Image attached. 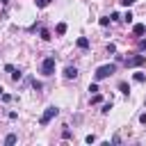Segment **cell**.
Listing matches in <instances>:
<instances>
[{
	"mask_svg": "<svg viewBox=\"0 0 146 146\" xmlns=\"http://www.w3.org/2000/svg\"><path fill=\"white\" fill-rule=\"evenodd\" d=\"M119 2H121V5H123V7H132V5H135V2H137V0H119Z\"/></svg>",
	"mask_w": 146,
	"mask_h": 146,
	"instance_id": "18",
	"label": "cell"
},
{
	"mask_svg": "<svg viewBox=\"0 0 146 146\" xmlns=\"http://www.w3.org/2000/svg\"><path fill=\"white\" fill-rule=\"evenodd\" d=\"M146 64V55H135V57H128L125 59V66L128 68H135V66H141Z\"/></svg>",
	"mask_w": 146,
	"mask_h": 146,
	"instance_id": "4",
	"label": "cell"
},
{
	"mask_svg": "<svg viewBox=\"0 0 146 146\" xmlns=\"http://www.w3.org/2000/svg\"><path fill=\"white\" fill-rule=\"evenodd\" d=\"M139 50H146V39H139Z\"/></svg>",
	"mask_w": 146,
	"mask_h": 146,
	"instance_id": "25",
	"label": "cell"
},
{
	"mask_svg": "<svg viewBox=\"0 0 146 146\" xmlns=\"http://www.w3.org/2000/svg\"><path fill=\"white\" fill-rule=\"evenodd\" d=\"M139 121H141V123L146 125V112H141V114H139Z\"/></svg>",
	"mask_w": 146,
	"mask_h": 146,
	"instance_id": "26",
	"label": "cell"
},
{
	"mask_svg": "<svg viewBox=\"0 0 146 146\" xmlns=\"http://www.w3.org/2000/svg\"><path fill=\"white\" fill-rule=\"evenodd\" d=\"M132 18H135V16H132L130 11H125V14H123V21H125V23H132Z\"/></svg>",
	"mask_w": 146,
	"mask_h": 146,
	"instance_id": "15",
	"label": "cell"
},
{
	"mask_svg": "<svg viewBox=\"0 0 146 146\" xmlns=\"http://www.w3.org/2000/svg\"><path fill=\"white\" fill-rule=\"evenodd\" d=\"M57 114H59V107H55V105H50V107H46V112L41 114V119H39V123H41V125H48V123H50V121H52V119H55Z\"/></svg>",
	"mask_w": 146,
	"mask_h": 146,
	"instance_id": "2",
	"label": "cell"
},
{
	"mask_svg": "<svg viewBox=\"0 0 146 146\" xmlns=\"http://www.w3.org/2000/svg\"><path fill=\"white\" fill-rule=\"evenodd\" d=\"M132 78H135V82H144V80H146V73H141V71H137V73H135Z\"/></svg>",
	"mask_w": 146,
	"mask_h": 146,
	"instance_id": "9",
	"label": "cell"
},
{
	"mask_svg": "<svg viewBox=\"0 0 146 146\" xmlns=\"http://www.w3.org/2000/svg\"><path fill=\"white\" fill-rule=\"evenodd\" d=\"M110 21H121V16H119L116 11H112V14H110Z\"/></svg>",
	"mask_w": 146,
	"mask_h": 146,
	"instance_id": "20",
	"label": "cell"
},
{
	"mask_svg": "<svg viewBox=\"0 0 146 146\" xmlns=\"http://www.w3.org/2000/svg\"><path fill=\"white\" fill-rule=\"evenodd\" d=\"M41 73L43 75H52L55 73V57H46L41 62Z\"/></svg>",
	"mask_w": 146,
	"mask_h": 146,
	"instance_id": "3",
	"label": "cell"
},
{
	"mask_svg": "<svg viewBox=\"0 0 146 146\" xmlns=\"http://www.w3.org/2000/svg\"><path fill=\"white\" fill-rule=\"evenodd\" d=\"M98 23H100V25H103V27H107V25H110V23H112V21H110V18H107V16H103V18H100V21H98Z\"/></svg>",
	"mask_w": 146,
	"mask_h": 146,
	"instance_id": "16",
	"label": "cell"
},
{
	"mask_svg": "<svg viewBox=\"0 0 146 146\" xmlns=\"http://www.w3.org/2000/svg\"><path fill=\"white\" fill-rule=\"evenodd\" d=\"M84 141H87V144H96V137H94V135H87Z\"/></svg>",
	"mask_w": 146,
	"mask_h": 146,
	"instance_id": "19",
	"label": "cell"
},
{
	"mask_svg": "<svg viewBox=\"0 0 146 146\" xmlns=\"http://www.w3.org/2000/svg\"><path fill=\"white\" fill-rule=\"evenodd\" d=\"M110 110H112V103H103V110H100V112H103V114H107Z\"/></svg>",
	"mask_w": 146,
	"mask_h": 146,
	"instance_id": "17",
	"label": "cell"
},
{
	"mask_svg": "<svg viewBox=\"0 0 146 146\" xmlns=\"http://www.w3.org/2000/svg\"><path fill=\"white\" fill-rule=\"evenodd\" d=\"M41 39H43V41H48V39H52V36H50V32H48V30H46V27H43V30H41Z\"/></svg>",
	"mask_w": 146,
	"mask_h": 146,
	"instance_id": "14",
	"label": "cell"
},
{
	"mask_svg": "<svg viewBox=\"0 0 146 146\" xmlns=\"http://www.w3.org/2000/svg\"><path fill=\"white\" fill-rule=\"evenodd\" d=\"M0 96H2V87H0Z\"/></svg>",
	"mask_w": 146,
	"mask_h": 146,
	"instance_id": "27",
	"label": "cell"
},
{
	"mask_svg": "<svg viewBox=\"0 0 146 146\" xmlns=\"http://www.w3.org/2000/svg\"><path fill=\"white\" fill-rule=\"evenodd\" d=\"M34 2H36V7H39V9H43V7H48V5H50V0H34Z\"/></svg>",
	"mask_w": 146,
	"mask_h": 146,
	"instance_id": "13",
	"label": "cell"
},
{
	"mask_svg": "<svg viewBox=\"0 0 146 146\" xmlns=\"http://www.w3.org/2000/svg\"><path fill=\"white\" fill-rule=\"evenodd\" d=\"M78 48H80V50H87V48H89V39H87V36H80V39H78Z\"/></svg>",
	"mask_w": 146,
	"mask_h": 146,
	"instance_id": "7",
	"label": "cell"
},
{
	"mask_svg": "<svg viewBox=\"0 0 146 146\" xmlns=\"http://www.w3.org/2000/svg\"><path fill=\"white\" fill-rule=\"evenodd\" d=\"M21 75H23V73H21V71H16V68H14V73H11V78H14V80H21Z\"/></svg>",
	"mask_w": 146,
	"mask_h": 146,
	"instance_id": "21",
	"label": "cell"
},
{
	"mask_svg": "<svg viewBox=\"0 0 146 146\" xmlns=\"http://www.w3.org/2000/svg\"><path fill=\"white\" fill-rule=\"evenodd\" d=\"M112 73H116V64H103V66H98V68H96V73H94V80H96V82H100V80L110 78Z\"/></svg>",
	"mask_w": 146,
	"mask_h": 146,
	"instance_id": "1",
	"label": "cell"
},
{
	"mask_svg": "<svg viewBox=\"0 0 146 146\" xmlns=\"http://www.w3.org/2000/svg\"><path fill=\"white\" fill-rule=\"evenodd\" d=\"M132 32H135V34H137V36H141V34H144V32H146V25H144V23H137V25H135V27H132Z\"/></svg>",
	"mask_w": 146,
	"mask_h": 146,
	"instance_id": "6",
	"label": "cell"
},
{
	"mask_svg": "<svg viewBox=\"0 0 146 146\" xmlns=\"http://www.w3.org/2000/svg\"><path fill=\"white\" fill-rule=\"evenodd\" d=\"M107 52H116V46L114 43H107Z\"/></svg>",
	"mask_w": 146,
	"mask_h": 146,
	"instance_id": "23",
	"label": "cell"
},
{
	"mask_svg": "<svg viewBox=\"0 0 146 146\" xmlns=\"http://www.w3.org/2000/svg\"><path fill=\"white\" fill-rule=\"evenodd\" d=\"M55 32H57V34H64V32H66V23H57Z\"/></svg>",
	"mask_w": 146,
	"mask_h": 146,
	"instance_id": "10",
	"label": "cell"
},
{
	"mask_svg": "<svg viewBox=\"0 0 146 146\" xmlns=\"http://www.w3.org/2000/svg\"><path fill=\"white\" fill-rule=\"evenodd\" d=\"M91 103H94V105H98V103H103V96H100V94L96 91V94L91 96Z\"/></svg>",
	"mask_w": 146,
	"mask_h": 146,
	"instance_id": "12",
	"label": "cell"
},
{
	"mask_svg": "<svg viewBox=\"0 0 146 146\" xmlns=\"http://www.w3.org/2000/svg\"><path fill=\"white\" fill-rule=\"evenodd\" d=\"M64 78H66V80H75V78H78V68L68 64V66L64 68Z\"/></svg>",
	"mask_w": 146,
	"mask_h": 146,
	"instance_id": "5",
	"label": "cell"
},
{
	"mask_svg": "<svg viewBox=\"0 0 146 146\" xmlns=\"http://www.w3.org/2000/svg\"><path fill=\"white\" fill-rule=\"evenodd\" d=\"M89 91H91V94H96V91H98V84H96V82H91V84H89Z\"/></svg>",
	"mask_w": 146,
	"mask_h": 146,
	"instance_id": "22",
	"label": "cell"
},
{
	"mask_svg": "<svg viewBox=\"0 0 146 146\" xmlns=\"http://www.w3.org/2000/svg\"><path fill=\"white\" fill-rule=\"evenodd\" d=\"M16 139H18V137L11 132V135H7V137H5V144H7V146H11V144H16Z\"/></svg>",
	"mask_w": 146,
	"mask_h": 146,
	"instance_id": "8",
	"label": "cell"
},
{
	"mask_svg": "<svg viewBox=\"0 0 146 146\" xmlns=\"http://www.w3.org/2000/svg\"><path fill=\"white\" fill-rule=\"evenodd\" d=\"M119 89H121V91H123L125 96L130 94V84H128V82H121V84H119Z\"/></svg>",
	"mask_w": 146,
	"mask_h": 146,
	"instance_id": "11",
	"label": "cell"
},
{
	"mask_svg": "<svg viewBox=\"0 0 146 146\" xmlns=\"http://www.w3.org/2000/svg\"><path fill=\"white\" fill-rule=\"evenodd\" d=\"M64 128H66V125H64ZM62 137H64V139H68V137H71V130H68V128H66V130H64V132H62Z\"/></svg>",
	"mask_w": 146,
	"mask_h": 146,
	"instance_id": "24",
	"label": "cell"
}]
</instances>
